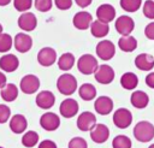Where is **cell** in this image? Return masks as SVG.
<instances>
[{"label":"cell","mask_w":154,"mask_h":148,"mask_svg":"<svg viewBox=\"0 0 154 148\" xmlns=\"http://www.w3.org/2000/svg\"><path fill=\"white\" fill-rule=\"evenodd\" d=\"M90 31H91V35L94 37L102 39L109 32V25H108V23L102 22L100 19L93 20L90 24Z\"/></svg>","instance_id":"cb8c5ba5"},{"label":"cell","mask_w":154,"mask_h":148,"mask_svg":"<svg viewBox=\"0 0 154 148\" xmlns=\"http://www.w3.org/2000/svg\"><path fill=\"white\" fill-rule=\"evenodd\" d=\"M93 22V16L87 11H79L73 16V26L78 30H87Z\"/></svg>","instance_id":"e0dca14e"},{"label":"cell","mask_w":154,"mask_h":148,"mask_svg":"<svg viewBox=\"0 0 154 148\" xmlns=\"http://www.w3.org/2000/svg\"><path fill=\"white\" fill-rule=\"evenodd\" d=\"M13 46V39L10 34L2 32L0 35V53H6L8 52Z\"/></svg>","instance_id":"4dcf8cb0"},{"label":"cell","mask_w":154,"mask_h":148,"mask_svg":"<svg viewBox=\"0 0 154 148\" xmlns=\"http://www.w3.org/2000/svg\"><path fill=\"white\" fill-rule=\"evenodd\" d=\"M2 34V25H1V23H0V35Z\"/></svg>","instance_id":"bcb514c9"},{"label":"cell","mask_w":154,"mask_h":148,"mask_svg":"<svg viewBox=\"0 0 154 148\" xmlns=\"http://www.w3.org/2000/svg\"><path fill=\"white\" fill-rule=\"evenodd\" d=\"M118 47H119L123 52H126V53L134 52V51L137 48V40H136L134 36H131V35L122 36V37L118 40Z\"/></svg>","instance_id":"d4e9b609"},{"label":"cell","mask_w":154,"mask_h":148,"mask_svg":"<svg viewBox=\"0 0 154 148\" xmlns=\"http://www.w3.org/2000/svg\"><path fill=\"white\" fill-rule=\"evenodd\" d=\"M6 83H7V78H6L5 73L0 71V89H1L2 87H5V85H6Z\"/></svg>","instance_id":"ee69618b"},{"label":"cell","mask_w":154,"mask_h":148,"mask_svg":"<svg viewBox=\"0 0 154 148\" xmlns=\"http://www.w3.org/2000/svg\"><path fill=\"white\" fill-rule=\"evenodd\" d=\"M37 61L41 66H52L57 61V52L52 47H43L37 53Z\"/></svg>","instance_id":"30bf717a"},{"label":"cell","mask_w":154,"mask_h":148,"mask_svg":"<svg viewBox=\"0 0 154 148\" xmlns=\"http://www.w3.org/2000/svg\"><path fill=\"white\" fill-rule=\"evenodd\" d=\"M96 17L102 22L109 23L116 17V8L111 4H102L96 8Z\"/></svg>","instance_id":"ffe728a7"},{"label":"cell","mask_w":154,"mask_h":148,"mask_svg":"<svg viewBox=\"0 0 154 148\" xmlns=\"http://www.w3.org/2000/svg\"><path fill=\"white\" fill-rule=\"evenodd\" d=\"M146 84L149 88L154 89V72H150V73H148L146 76Z\"/></svg>","instance_id":"b9f144b4"},{"label":"cell","mask_w":154,"mask_h":148,"mask_svg":"<svg viewBox=\"0 0 154 148\" xmlns=\"http://www.w3.org/2000/svg\"><path fill=\"white\" fill-rule=\"evenodd\" d=\"M109 137V129L105 124H95L90 130V138L95 143H103Z\"/></svg>","instance_id":"9a60e30c"},{"label":"cell","mask_w":154,"mask_h":148,"mask_svg":"<svg viewBox=\"0 0 154 148\" xmlns=\"http://www.w3.org/2000/svg\"><path fill=\"white\" fill-rule=\"evenodd\" d=\"M57 88L63 95H72L77 90V79L71 73H63L57 79Z\"/></svg>","instance_id":"6da1fadb"},{"label":"cell","mask_w":154,"mask_h":148,"mask_svg":"<svg viewBox=\"0 0 154 148\" xmlns=\"http://www.w3.org/2000/svg\"><path fill=\"white\" fill-rule=\"evenodd\" d=\"M13 43H14V48H16L17 52H19V53H26L32 47V39H31L30 35H28L25 32H18L14 36Z\"/></svg>","instance_id":"8fae6325"},{"label":"cell","mask_w":154,"mask_h":148,"mask_svg":"<svg viewBox=\"0 0 154 148\" xmlns=\"http://www.w3.org/2000/svg\"><path fill=\"white\" fill-rule=\"evenodd\" d=\"M114 28L116 30L122 35V36H125V35H130L135 28V22L131 17L129 16H120L116 19V24H114Z\"/></svg>","instance_id":"9c48e42d"},{"label":"cell","mask_w":154,"mask_h":148,"mask_svg":"<svg viewBox=\"0 0 154 148\" xmlns=\"http://www.w3.org/2000/svg\"><path fill=\"white\" fill-rule=\"evenodd\" d=\"M94 77L100 84H109L114 79V70L106 64L99 65L96 71L94 72Z\"/></svg>","instance_id":"8992f818"},{"label":"cell","mask_w":154,"mask_h":148,"mask_svg":"<svg viewBox=\"0 0 154 148\" xmlns=\"http://www.w3.org/2000/svg\"><path fill=\"white\" fill-rule=\"evenodd\" d=\"M28 128V120L23 114H14L10 119V129L14 134H23Z\"/></svg>","instance_id":"603a6c76"},{"label":"cell","mask_w":154,"mask_h":148,"mask_svg":"<svg viewBox=\"0 0 154 148\" xmlns=\"http://www.w3.org/2000/svg\"><path fill=\"white\" fill-rule=\"evenodd\" d=\"M96 55L102 60H111L116 54V46L109 40H101L95 48Z\"/></svg>","instance_id":"277c9868"},{"label":"cell","mask_w":154,"mask_h":148,"mask_svg":"<svg viewBox=\"0 0 154 148\" xmlns=\"http://www.w3.org/2000/svg\"><path fill=\"white\" fill-rule=\"evenodd\" d=\"M130 102H131V105H132L135 108H137V109H143V108H146V107L148 106V103H149V96H148V94H146V93L142 91V90H136V91H134V93L131 94V96H130Z\"/></svg>","instance_id":"7402d4cb"},{"label":"cell","mask_w":154,"mask_h":148,"mask_svg":"<svg viewBox=\"0 0 154 148\" xmlns=\"http://www.w3.org/2000/svg\"><path fill=\"white\" fill-rule=\"evenodd\" d=\"M19 60L14 54H4L0 58V69L4 72H13L18 69Z\"/></svg>","instance_id":"d6986e66"},{"label":"cell","mask_w":154,"mask_h":148,"mask_svg":"<svg viewBox=\"0 0 154 148\" xmlns=\"http://www.w3.org/2000/svg\"><path fill=\"white\" fill-rule=\"evenodd\" d=\"M35 102H36L37 107H40L41 109H49V108H52L54 106L55 96H54V94L52 91L43 90V91H40L36 95Z\"/></svg>","instance_id":"2e32d148"},{"label":"cell","mask_w":154,"mask_h":148,"mask_svg":"<svg viewBox=\"0 0 154 148\" xmlns=\"http://www.w3.org/2000/svg\"><path fill=\"white\" fill-rule=\"evenodd\" d=\"M144 35L149 40H154V22H150L144 28Z\"/></svg>","instance_id":"ab89813d"},{"label":"cell","mask_w":154,"mask_h":148,"mask_svg":"<svg viewBox=\"0 0 154 148\" xmlns=\"http://www.w3.org/2000/svg\"><path fill=\"white\" fill-rule=\"evenodd\" d=\"M131 146H132L131 140L125 135H118L112 141L113 148H131Z\"/></svg>","instance_id":"1f68e13d"},{"label":"cell","mask_w":154,"mask_h":148,"mask_svg":"<svg viewBox=\"0 0 154 148\" xmlns=\"http://www.w3.org/2000/svg\"><path fill=\"white\" fill-rule=\"evenodd\" d=\"M132 123V113L124 107L118 108L113 114V124L118 129H126Z\"/></svg>","instance_id":"5b68a950"},{"label":"cell","mask_w":154,"mask_h":148,"mask_svg":"<svg viewBox=\"0 0 154 148\" xmlns=\"http://www.w3.org/2000/svg\"><path fill=\"white\" fill-rule=\"evenodd\" d=\"M78 95L84 101H90L96 96V88L91 83H84L78 89Z\"/></svg>","instance_id":"83f0119b"},{"label":"cell","mask_w":154,"mask_h":148,"mask_svg":"<svg viewBox=\"0 0 154 148\" xmlns=\"http://www.w3.org/2000/svg\"><path fill=\"white\" fill-rule=\"evenodd\" d=\"M40 125L46 131H54L60 126V118L54 112H46L40 118Z\"/></svg>","instance_id":"52a82bcc"},{"label":"cell","mask_w":154,"mask_h":148,"mask_svg":"<svg viewBox=\"0 0 154 148\" xmlns=\"http://www.w3.org/2000/svg\"><path fill=\"white\" fill-rule=\"evenodd\" d=\"M91 1H93V0H75V2H76L79 7H82V8L89 6V5L91 4Z\"/></svg>","instance_id":"7bdbcfd3"},{"label":"cell","mask_w":154,"mask_h":148,"mask_svg":"<svg viewBox=\"0 0 154 148\" xmlns=\"http://www.w3.org/2000/svg\"><path fill=\"white\" fill-rule=\"evenodd\" d=\"M99 64L97 59L91 54H83L77 60V69L83 75H91L96 71Z\"/></svg>","instance_id":"3957f363"},{"label":"cell","mask_w":154,"mask_h":148,"mask_svg":"<svg viewBox=\"0 0 154 148\" xmlns=\"http://www.w3.org/2000/svg\"><path fill=\"white\" fill-rule=\"evenodd\" d=\"M94 108L96 113L101 116H107L113 111V101L108 96H99L94 102Z\"/></svg>","instance_id":"ac0fdd59"},{"label":"cell","mask_w":154,"mask_h":148,"mask_svg":"<svg viewBox=\"0 0 154 148\" xmlns=\"http://www.w3.org/2000/svg\"><path fill=\"white\" fill-rule=\"evenodd\" d=\"M11 117V109L8 106L0 103V124L6 123Z\"/></svg>","instance_id":"74e56055"},{"label":"cell","mask_w":154,"mask_h":148,"mask_svg":"<svg viewBox=\"0 0 154 148\" xmlns=\"http://www.w3.org/2000/svg\"><path fill=\"white\" fill-rule=\"evenodd\" d=\"M0 96L4 101L6 102H12L17 99L18 96V88L16 87V84L13 83H6L5 87L1 88L0 91Z\"/></svg>","instance_id":"484cf974"},{"label":"cell","mask_w":154,"mask_h":148,"mask_svg":"<svg viewBox=\"0 0 154 148\" xmlns=\"http://www.w3.org/2000/svg\"><path fill=\"white\" fill-rule=\"evenodd\" d=\"M12 0H0V6H6L11 2Z\"/></svg>","instance_id":"f6af8a7d"},{"label":"cell","mask_w":154,"mask_h":148,"mask_svg":"<svg viewBox=\"0 0 154 148\" xmlns=\"http://www.w3.org/2000/svg\"><path fill=\"white\" fill-rule=\"evenodd\" d=\"M0 148H4V147H1V146H0Z\"/></svg>","instance_id":"c3c4849f"},{"label":"cell","mask_w":154,"mask_h":148,"mask_svg":"<svg viewBox=\"0 0 154 148\" xmlns=\"http://www.w3.org/2000/svg\"><path fill=\"white\" fill-rule=\"evenodd\" d=\"M69 148H88V143L83 137H73L69 142Z\"/></svg>","instance_id":"8d00e7d4"},{"label":"cell","mask_w":154,"mask_h":148,"mask_svg":"<svg viewBox=\"0 0 154 148\" xmlns=\"http://www.w3.org/2000/svg\"><path fill=\"white\" fill-rule=\"evenodd\" d=\"M141 4L142 0H120V7L126 12H136Z\"/></svg>","instance_id":"d6a6232c"},{"label":"cell","mask_w":154,"mask_h":148,"mask_svg":"<svg viewBox=\"0 0 154 148\" xmlns=\"http://www.w3.org/2000/svg\"><path fill=\"white\" fill-rule=\"evenodd\" d=\"M75 65V55L70 52L63 53L58 59V67L61 71H69Z\"/></svg>","instance_id":"f1b7e54d"},{"label":"cell","mask_w":154,"mask_h":148,"mask_svg":"<svg viewBox=\"0 0 154 148\" xmlns=\"http://www.w3.org/2000/svg\"><path fill=\"white\" fill-rule=\"evenodd\" d=\"M148 148H154V143H153V144H150V146H149Z\"/></svg>","instance_id":"7dc6e473"},{"label":"cell","mask_w":154,"mask_h":148,"mask_svg":"<svg viewBox=\"0 0 154 148\" xmlns=\"http://www.w3.org/2000/svg\"><path fill=\"white\" fill-rule=\"evenodd\" d=\"M96 124V117L94 113L91 112H82L76 122L77 128L81 131H90L93 129V126Z\"/></svg>","instance_id":"7c38bea8"},{"label":"cell","mask_w":154,"mask_h":148,"mask_svg":"<svg viewBox=\"0 0 154 148\" xmlns=\"http://www.w3.org/2000/svg\"><path fill=\"white\" fill-rule=\"evenodd\" d=\"M38 143V134L36 131H26L22 137V144L26 148H32Z\"/></svg>","instance_id":"f546056e"},{"label":"cell","mask_w":154,"mask_h":148,"mask_svg":"<svg viewBox=\"0 0 154 148\" xmlns=\"http://www.w3.org/2000/svg\"><path fill=\"white\" fill-rule=\"evenodd\" d=\"M138 84V77L134 72H125L120 77V85L126 90H134Z\"/></svg>","instance_id":"4316f807"},{"label":"cell","mask_w":154,"mask_h":148,"mask_svg":"<svg viewBox=\"0 0 154 148\" xmlns=\"http://www.w3.org/2000/svg\"><path fill=\"white\" fill-rule=\"evenodd\" d=\"M54 4H55V6H57L59 10L65 11V10L71 8V6H72V0H54Z\"/></svg>","instance_id":"f35d334b"},{"label":"cell","mask_w":154,"mask_h":148,"mask_svg":"<svg viewBox=\"0 0 154 148\" xmlns=\"http://www.w3.org/2000/svg\"><path fill=\"white\" fill-rule=\"evenodd\" d=\"M13 6L19 12L29 11L32 6V0H13Z\"/></svg>","instance_id":"e575fe53"},{"label":"cell","mask_w":154,"mask_h":148,"mask_svg":"<svg viewBox=\"0 0 154 148\" xmlns=\"http://www.w3.org/2000/svg\"><path fill=\"white\" fill-rule=\"evenodd\" d=\"M142 11L144 17L148 19H154V0H146Z\"/></svg>","instance_id":"d590c367"},{"label":"cell","mask_w":154,"mask_h":148,"mask_svg":"<svg viewBox=\"0 0 154 148\" xmlns=\"http://www.w3.org/2000/svg\"><path fill=\"white\" fill-rule=\"evenodd\" d=\"M38 148H58L57 143L52 140H43L38 143Z\"/></svg>","instance_id":"60d3db41"},{"label":"cell","mask_w":154,"mask_h":148,"mask_svg":"<svg viewBox=\"0 0 154 148\" xmlns=\"http://www.w3.org/2000/svg\"><path fill=\"white\" fill-rule=\"evenodd\" d=\"M19 88L24 94H34L40 88V79L35 75H25L20 79Z\"/></svg>","instance_id":"ba28073f"},{"label":"cell","mask_w":154,"mask_h":148,"mask_svg":"<svg viewBox=\"0 0 154 148\" xmlns=\"http://www.w3.org/2000/svg\"><path fill=\"white\" fill-rule=\"evenodd\" d=\"M34 5L37 11L48 12L53 6V1L52 0H34Z\"/></svg>","instance_id":"836d02e7"},{"label":"cell","mask_w":154,"mask_h":148,"mask_svg":"<svg viewBox=\"0 0 154 148\" xmlns=\"http://www.w3.org/2000/svg\"><path fill=\"white\" fill-rule=\"evenodd\" d=\"M134 136L140 142H149L154 138V125L150 122L141 120L134 128Z\"/></svg>","instance_id":"7a4b0ae2"},{"label":"cell","mask_w":154,"mask_h":148,"mask_svg":"<svg viewBox=\"0 0 154 148\" xmlns=\"http://www.w3.org/2000/svg\"><path fill=\"white\" fill-rule=\"evenodd\" d=\"M18 26L24 31H32L37 26L36 16L32 12H22L18 18Z\"/></svg>","instance_id":"4fadbf2b"},{"label":"cell","mask_w":154,"mask_h":148,"mask_svg":"<svg viewBox=\"0 0 154 148\" xmlns=\"http://www.w3.org/2000/svg\"><path fill=\"white\" fill-rule=\"evenodd\" d=\"M135 66L141 71H150L154 67V57L148 53H141L135 58Z\"/></svg>","instance_id":"44dd1931"},{"label":"cell","mask_w":154,"mask_h":148,"mask_svg":"<svg viewBox=\"0 0 154 148\" xmlns=\"http://www.w3.org/2000/svg\"><path fill=\"white\" fill-rule=\"evenodd\" d=\"M78 109H79V106H78L77 101L75 99H71V97L65 99L60 103V107H59V112H60V114L64 118H72V117H75L77 114Z\"/></svg>","instance_id":"5bb4252c"}]
</instances>
